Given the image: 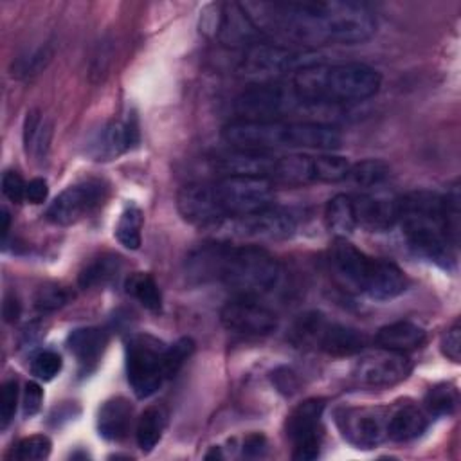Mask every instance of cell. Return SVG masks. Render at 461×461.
I'll return each mask as SVG.
<instances>
[{
    "label": "cell",
    "instance_id": "1",
    "mask_svg": "<svg viewBox=\"0 0 461 461\" xmlns=\"http://www.w3.org/2000/svg\"><path fill=\"white\" fill-rule=\"evenodd\" d=\"M261 34L304 47L357 45L376 31L373 11L353 0L330 2H243Z\"/></svg>",
    "mask_w": 461,
    "mask_h": 461
},
{
    "label": "cell",
    "instance_id": "2",
    "mask_svg": "<svg viewBox=\"0 0 461 461\" xmlns=\"http://www.w3.org/2000/svg\"><path fill=\"white\" fill-rule=\"evenodd\" d=\"M187 276L198 283H216L236 297H258L281 279L279 261L258 245L211 241L194 249L185 261Z\"/></svg>",
    "mask_w": 461,
    "mask_h": 461
},
{
    "label": "cell",
    "instance_id": "3",
    "mask_svg": "<svg viewBox=\"0 0 461 461\" xmlns=\"http://www.w3.org/2000/svg\"><path fill=\"white\" fill-rule=\"evenodd\" d=\"M398 223L416 256L439 268H454L459 241L457 187L447 194L425 189L403 194L398 198Z\"/></svg>",
    "mask_w": 461,
    "mask_h": 461
},
{
    "label": "cell",
    "instance_id": "4",
    "mask_svg": "<svg viewBox=\"0 0 461 461\" xmlns=\"http://www.w3.org/2000/svg\"><path fill=\"white\" fill-rule=\"evenodd\" d=\"M274 184L247 175H223L214 182H194L176 193L180 216L200 227H216L272 205Z\"/></svg>",
    "mask_w": 461,
    "mask_h": 461
},
{
    "label": "cell",
    "instance_id": "5",
    "mask_svg": "<svg viewBox=\"0 0 461 461\" xmlns=\"http://www.w3.org/2000/svg\"><path fill=\"white\" fill-rule=\"evenodd\" d=\"M221 137L230 148L250 151H331L342 142L339 130L321 121H258L236 117L223 126Z\"/></svg>",
    "mask_w": 461,
    "mask_h": 461
},
{
    "label": "cell",
    "instance_id": "6",
    "mask_svg": "<svg viewBox=\"0 0 461 461\" xmlns=\"http://www.w3.org/2000/svg\"><path fill=\"white\" fill-rule=\"evenodd\" d=\"M380 74L366 63H312L292 76V88L315 106L360 103L380 90Z\"/></svg>",
    "mask_w": 461,
    "mask_h": 461
},
{
    "label": "cell",
    "instance_id": "7",
    "mask_svg": "<svg viewBox=\"0 0 461 461\" xmlns=\"http://www.w3.org/2000/svg\"><path fill=\"white\" fill-rule=\"evenodd\" d=\"M330 265L337 279L351 292L375 301H389L407 290V276L393 261L371 258L346 238H337L330 250Z\"/></svg>",
    "mask_w": 461,
    "mask_h": 461
},
{
    "label": "cell",
    "instance_id": "8",
    "mask_svg": "<svg viewBox=\"0 0 461 461\" xmlns=\"http://www.w3.org/2000/svg\"><path fill=\"white\" fill-rule=\"evenodd\" d=\"M322 106L306 103L297 95L292 85L254 83L234 99L238 119L285 121L288 115H303Z\"/></svg>",
    "mask_w": 461,
    "mask_h": 461
},
{
    "label": "cell",
    "instance_id": "9",
    "mask_svg": "<svg viewBox=\"0 0 461 461\" xmlns=\"http://www.w3.org/2000/svg\"><path fill=\"white\" fill-rule=\"evenodd\" d=\"M292 337L299 346L319 349L333 357L357 355L367 346L366 333L331 321L319 312L301 315L294 326Z\"/></svg>",
    "mask_w": 461,
    "mask_h": 461
},
{
    "label": "cell",
    "instance_id": "10",
    "mask_svg": "<svg viewBox=\"0 0 461 461\" xmlns=\"http://www.w3.org/2000/svg\"><path fill=\"white\" fill-rule=\"evenodd\" d=\"M166 344L153 335L139 333L126 342V375L137 398L155 394L167 380Z\"/></svg>",
    "mask_w": 461,
    "mask_h": 461
},
{
    "label": "cell",
    "instance_id": "11",
    "mask_svg": "<svg viewBox=\"0 0 461 461\" xmlns=\"http://www.w3.org/2000/svg\"><path fill=\"white\" fill-rule=\"evenodd\" d=\"M317 63L308 50H295L277 43L258 41L243 49L240 59V72L256 79L258 83H274L276 77L297 72L303 67Z\"/></svg>",
    "mask_w": 461,
    "mask_h": 461
},
{
    "label": "cell",
    "instance_id": "12",
    "mask_svg": "<svg viewBox=\"0 0 461 461\" xmlns=\"http://www.w3.org/2000/svg\"><path fill=\"white\" fill-rule=\"evenodd\" d=\"M412 371V362L407 353L376 348L360 351L353 366V380L364 387H389L403 382Z\"/></svg>",
    "mask_w": 461,
    "mask_h": 461
},
{
    "label": "cell",
    "instance_id": "13",
    "mask_svg": "<svg viewBox=\"0 0 461 461\" xmlns=\"http://www.w3.org/2000/svg\"><path fill=\"white\" fill-rule=\"evenodd\" d=\"M229 230L230 236L250 240H286L297 230V218L292 211L268 205L261 211L230 218L216 225Z\"/></svg>",
    "mask_w": 461,
    "mask_h": 461
},
{
    "label": "cell",
    "instance_id": "14",
    "mask_svg": "<svg viewBox=\"0 0 461 461\" xmlns=\"http://www.w3.org/2000/svg\"><path fill=\"white\" fill-rule=\"evenodd\" d=\"M326 402L322 398H308L301 402L286 418V436L294 447L292 457L310 461L319 457L321 450V420Z\"/></svg>",
    "mask_w": 461,
    "mask_h": 461
},
{
    "label": "cell",
    "instance_id": "15",
    "mask_svg": "<svg viewBox=\"0 0 461 461\" xmlns=\"http://www.w3.org/2000/svg\"><path fill=\"white\" fill-rule=\"evenodd\" d=\"M342 438L355 448H373L387 439V409L342 407L335 412Z\"/></svg>",
    "mask_w": 461,
    "mask_h": 461
},
{
    "label": "cell",
    "instance_id": "16",
    "mask_svg": "<svg viewBox=\"0 0 461 461\" xmlns=\"http://www.w3.org/2000/svg\"><path fill=\"white\" fill-rule=\"evenodd\" d=\"M106 198V185L101 180H83L68 185L49 205L45 216L54 225H72L94 212Z\"/></svg>",
    "mask_w": 461,
    "mask_h": 461
},
{
    "label": "cell",
    "instance_id": "17",
    "mask_svg": "<svg viewBox=\"0 0 461 461\" xmlns=\"http://www.w3.org/2000/svg\"><path fill=\"white\" fill-rule=\"evenodd\" d=\"M212 9V14H203L207 18L203 31L218 38L223 45L247 49L259 41L261 32L241 4H218Z\"/></svg>",
    "mask_w": 461,
    "mask_h": 461
},
{
    "label": "cell",
    "instance_id": "18",
    "mask_svg": "<svg viewBox=\"0 0 461 461\" xmlns=\"http://www.w3.org/2000/svg\"><path fill=\"white\" fill-rule=\"evenodd\" d=\"M221 324L234 333L249 337L270 335L277 328V317L272 310L259 304L256 297H234L220 310Z\"/></svg>",
    "mask_w": 461,
    "mask_h": 461
},
{
    "label": "cell",
    "instance_id": "19",
    "mask_svg": "<svg viewBox=\"0 0 461 461\" xmlns=\"http://www.w3.org/2000/svg\"><path fill=\"white\" fill-rule=\"evenodd\" d=\"M139 142L137 119L131 115L126 121H112L101 128L92 142V157L95 160H112L128 151Z\"/></svg>",
    "mask_w": 461,
    "mask_h": 461
},
{
    "label": "cell",
    "instance_id": "20",
    "mask_svg": "<svg viewBox=\"0 0 461 461\" xmlns=\"http://www.w3.org/2000/svg\"><path fill=\"white\" fill-rule=\"evenodd\" d=\"M357 227L369 232L389 230L398 223V200L375 194H351Z\"/></svg>",
    "mask_w": 461,
    "mask_h": 461
},
{
    "label": "cell",
    "instance_id": "21",
    "mask_svg": "<svg viewBox=\"0 0 461 461\" xmlns=\"http://www.w3.org/2000/svg\"><path fill=\"white\" fill-rule=\"evenodd\" d=\"M267 180L285 185H306L317 182L315 155H272Z\"/></svg>",
    "mask_w": 461,
    "mask_h": 461
},
{
    "label": "cell",
    "instance_id": "22",
    "mask_svg": "<svg viewBox=\"0 0 461 461\" xmlns=\"http://www.w3.org/2000/svg\"><path fill=\"white\" fill-rule=\"evenodd\" d=\"M429 414L411 400H400L387 409V438L393 441H411L425 432Z\"/></svg>",
    "mask_w": 461,
    "mask_h": 461
},
{
    "label": "cell",
    "instance_id": "23",
    "mask_svg": "<svg viewBox=\"0 0 461 461\" xmlns=\"http://www.w3.org/2000/svg\"><path fill=\"white\" fill-rule=\"evenodd\" d=\"M106 344H108L106 331L94 326L77 328L70 331L67 337L68 351L76 357V360L85 371H90L97 366L99 358L104 353Z\"/></svg>",
    "mask_w": 461,
    "mask_h": 461
},
{
    "label": "cell",
    "instance_id": "24",
    "mask_svg": "<svg viewBox=\"0 0 461 461\" xmlns=\"http://www.w3.org/2000/svg\"><path fill=\"white\" fill-rule=\"evenodd\" d=\"M133 407L131 403L122 398L115 396L106 400L97 414V430L108 441H119L128 436L131 425Z\"/></svg>",
    "mask_w": 461,
    "mask_h": 461
},
{
    "label": "cell",
    "instance_id": "25",
    "mask_svg": "<svg viewBox=\"0 0 461 461\" xmlns=\"http://www.w3.org/2000/svg\"><path fill=\"white\" fill-rule=\"evenodd\" d=\"M425 337L427 335L421 326L411 321H396L382 326L375 335V342L385 349L409 353L421 348L425 342Z\"/></svg>",
    "mask_w": 461,
    "mask_h": 461
},
{
    "label": "cell",
    "instance_id": "26",
    "mask_svg": "<svg viewBox=\"0 0 461 461\" xmlns=\"http://www.w3.org/2000/svg\"><path fill=\"white\" fill-rule=\"evenodd\" d=\"M324 220L328 229L337 238H346L357 229V218H355V207H353V196L346 193L335 194L324 211Z\"/></svg>",
    "mask_w": 461,
    "mask_h": 461
},
{
    "label": "cell",
    "instance_id": "27",
    "mask_svg": "<svg viewBox=\"0 0 461 461\" xmlns=\"http://www.w3.org/2000/svg\"><path fill=\"white\" fill-rule=\"evenodd\" d=\"M166 423H167V412L158 405L148 407L140 414L135 429V439L142 452H151L157 447V443L162 439Z\"/></svg>",
    "mask_w": 461,
    "mask_h": 461
},
{
    "label": "cell",
    "instance_id": "28",
    "mask_svg": "<svg viewBox=\"0 0 461 461\" xmlns=\"http://www.w3.org/2000/svg\"><path fill=\"white\" fill-rule=\"evenodd\" d=\"M121 267H122V261L119 256H113V254L99 256L79 272L77 285L83 290L94 288V286H103L119 274Z\"/></svg>",
    "mask_w": 461,
    "mask_h": 461
},
{
    "label": "cell",
    "instance_id": "29",
    "mask_svg": "<svg viewBox=\"0 0 461 461\" xmlns=\"http://www.w3.org/2000/svg\"><path fill=\"white\" fill-rule=\"evenodd\" d=\"M126 294L139 301L149 312H160L162 308V295L158 290L157 281L148 272H133L126 279Z\"/></svg>",
    "mask_w": 461,
    "mask_h": 461
},
{
    "label": "cell",
    "instance_id": "30",
    "mask_svg": "<svg viewBox=\"0 0 461 461\" xmlns=\"http://www.w3.org/2000/svg\"><path fill=\"white\" fill-rule=\"evenodd\" d=\"M144 216L142 211L130 203L119 216V221L115 225V236L121 245H124L130 250H137L140 247V230H142Z\"/></svg>",
    "mask_w": 461,
    "mask_h": 461
},
{
    "label": "cell",
    "instance_id": "31",
    "mask_svg": "<svg viewBox=\"0 0 461 461\" xmlns=\"http://www.w3.org/2000/svg\"><path fill=\"white\" fill-rule=\"evenodd\" d=\"M459 402L456 385L452 384H436L425 394V411L429 416H450Z\"/></svg>",
    "mask_w": 461,
    "mask_h": 461
},
{
    "label": "cell",
    "instance_id": "32",
    "mask_svg": "<svg viewBox=\"0 0 461 461\" xmlns=\"http://www.w3.org/2000/svg\"><path fill=\"white\" fill-rule=\"evenodd\" d=\"M50 139V126L45 124L38 110H31L23 124V144L27 153H36L38 157L45 155Z\"/></svg>",
    "mask_w": 461,
    "mask_h": 461
},
{
    "label": "cell",
    "instance_id": "33",
    "mask_svg": "<svg viewBox=\"0 0 461 461\" xmlns=\"http://www.w3.org/2000/svg\"><path fill=\"white\" fill-rule=\"evenodd\" d=\"M387 176H389V167L385 162L378 158H367V160L351 164L346 180L362 187H371V185L382 184Z\"/></svg>",
    "mask_w": 461,
    "mask_h": 461
},
{
    "label": "cell",
    "instance_id": "34",
    "mask_svg": "<svg viewBox=\"0 0 461 461\" xmlns=\"http://www.w3.org/2000/svg\"><path fill=\"white\" fill-rule=\"evenodd\" d=\"M317 162V182H342L348 178L351 164L348 158L339 155H315Z\"/></svg>",
    "mask_w": 461,
    "mask_h": 461
},
{
    "label": "cell",
    "instance_id": "35",
    "mask_svg": "<svg viewBox=\"0 0 461 461\" xmlns=\"http://www.w3.org/2000/svg\"><path fill=\"white\" fill-rule=\"evenodd\" d=\"M50 448H52V443L47 436L34 434L18 441L16 447L11 450V457L20 461H38V459L49 457Z\"/></svg>",
    "mask_w": 461,
    "mask_h": 461
},
{
    "label": "cell",
    "instance_id": "36",
    "mask_svg": "<svg viewBox=\"0 0 461 461\" xmlns=\"http://www.w3.org/2000/svg\"><path fill=\"white\" fill-rule=\"evenodd\" d=\"M70 297H72V294L65 286L50 283V285H43L41 288H38V292L34 295V306L40 312H54V310L65 306L70 301Z\"/></svg>",
    "mask_w": 461,
    "mask_h": 461
},
{
    "label": "cell",
    "instance_id": "37",
    "mask_svg": "<svg viewBox=\"0 0 461 461\" xmlns=\"http://www.w3.org/2000/svg\"><path fill=\"white\" fill-rule=\"evenodd\" d=\"M193 349H194V342H193V339H189V337H182V339H178L176 342H173L171 346L166 348L164 360H166V375H167V380L173 378V376L182 369V366L185 364V360L191 357Z\"/></svg>",
    "mask_w": 461,
    "mask_h": 461
},
{
    "label": "cell",
    "instance_id": "38",
    "mask_svg": "<svg viewBox=\"0 0 461 461\" xmlns=\"http://www.w3.org/2000/svg\"><path fill=\"white\" fill-rule=\"evenodd\" d=\"M63 367V360L61 357L56 353V351H50V349H45V351H40L32 357L31 360V371L36 378L43 380V382H49L52 380Z\"/></svg>",
    "mask_w": 461,
    "mask_h": 461
},
{
    "label": "cell",
    "instance_id": "39",
    "mask_svg": "<svg viewBox=\"0 0 461 461\" xmlns=\"http://www.w3.org/2000/svg\"><path fill=\"white\" fill-rule=\"evenodd\" d=\"M18 382L16 380H7L2 385V394H0V427L5 429L9 421L13 420L18 405Z\"/></svg>",
    "mask_w": 461,
    "mask_h": 461
},
{
    "label": "cell",
    "instance_id": "40",
    "mask_svg": "<svg viewBox=\"0 0 461 461\" xmlns=\"http://www.w3.org/2000/svg\"><path fill=\"white\" fill-rule=\"evenodd\" d=\"M441 353L452 360V362H459L461 357V328L459 322L456 321L441 337Z\"/></svg>",
    "mask_w": 461,
    "mask_h": 461
},
{
    "label": "cell",
    "instance_id": "41",
    "mask_svg": "<svg viewBox=\"0 0 461 461\" xmlns=\"http://www.w3.org/2000/svg\"><path fill=\"white\" fill-rule=\"evenodd\" d=\"M25 182L16 171H5L2 176V193L14 203H22L25 198Z\"/></svg>",
    "mask_w": 461,
    "mask_h": 461
},
{
    "label": "cell",
    "instance_id": "42",
    "mask_svg": "<svg viewBox=\"0 0 461 461\" xmlns=\"http://www.w3.org/2000/svg\"><path fill=\"white\" fill-rule=\"evenodd\" d=\"M43 402V389L36 382H27L23 389V416H34Z\"/></svg>",
    "mask_w": 461,
    "mask_h": 461
},
{
    "label": "cell",
    "instance_id": "43",
    "mask_svg": "<svg viewBox=\"0 0 461 461\" xmlns=\"http://www.w3.org/2000/svg\"><path fill=\"white\" fill-rule=\"evenodd\" d=\"M49 194V185L45 178H32L27 185H25V198L31 203H41L45 202Z\"/></svg>",
    "mask_w": 461,
    "mask_h": 461
},
{
    "label": "cell",
    "instance_id": "44",
    "mask_svg": "<svg viewBox=\"0 0 461 461\" xmlns=\"http://www.w3.org/2000/svg\"><path fill=\"white\" fill-rule=\"evenodd\" d=\"M267 450V439L261 434H250L245 438L243 443V456L247 457H259Z\"/></svg>",
    "mask_w": 461,
    "mask_h": 461
},
{
    "label": "cell",
    "instance_id": "45",
    "mask_svg": "<svg viewBox=\"0 0 461 461\" xmlns=\"http://www.w3.org/2000/svg\"><path fill=\"white\" fill-rule=\"evenodd\" d=\"M20 303L14 295H5L4 299V306H2V313H4V319L5 322H16L18 317H20Z\"/></svg>",
    "mask_w": 461,
    "mask_h": 461
},
{
    "label": "cell",
    "instance_id": "46",
    "mask_svg": "<svg viewBox=\"0 0 461 461\" xmlns=\"http://www.w3.org/2000/svg\"><path fill=\"white\" fill-rule=\"evenodd\" d=\"M9 232V212L5 209H2V234H4V240Z\"/></svg>",
    "mask_w": 461,
    "mask_h": 461
},
{
    "label": "cell",
    "instance_id": "47",
    "mask_svg": "<svg viewBox=\"0 0 461 461\" xmlns=\"http://www.w3.org/2000/svg\"><path fill=\"white\" fill-rule=\"evenodd\" d=\"M205 457H221V454H220V448H212V452H209Z\"/></svg>",
    "mask_w": 461,
    "mask_h": 461
}]
</instances>
